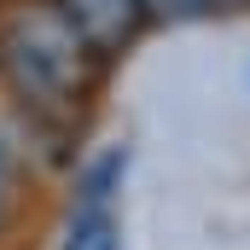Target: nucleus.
Segmentation results:
<instances>
[{
  "label": "nucleus",
  "instance_id": "obj_1",
  "mask_svg": "<svg viewBox=\"0 0 250 250\" xmlns=\"http://www.w3.org/2000/svg\"><path fill=\"white\" fill-rule=\"evenodd\" d=\"M93 47L59 0H18L0 12V82L35 117H76L93 87Z\"/></svg>",
  "mask_w": 250,
  "mask_h": 250
},
{
  "label": "nucleus",
  "instance_id": "obj_2",
  "mask_svg": "<svg viewBox=\"0 0 250 250\" xmlns=\"http://www.w3.org/2000/svg\"><path fill=\"white\" fill-rule=\"evenodd\" d=\"M59 6H64V18L76 23V35L99 59L123 53L128 41L140 35V23H146V6L140 0H59Z\"/></svg>",
  "mask_w": 250,
  "mask_h": 250
},
{
  "label": "nucleus",
  "instance_id": "obj_3",
  "mask_svg": "<svg viewBox=\"0 0 250 250\" xmlns=\"http://www.w3.org/2000/svg\"><path fill=\"white\" fill-rule=\"evenodd\" d=\"M59 250H123V227L111 215V204H82L64 227V245Z\"/></svg>",
  "mask_w": 250,
  "mask_h": 250
},
{
  "label": "nucleus",
  "instance_id": "obj_4",
  "mask_svg": "<svg viewBox=\"0 0 250 250\" xmlns=\"http://www.w3.org/2000/svg\"><path fill=\"white\" fill-rule=\"evenodd\" d=\"M12 175H18V146H12V134L0 128V221H6V209H12Z\"/></svg>",
  "mask_w": 250,
  "mask_h": 250
},
{
  "label": "nucleus",
  "instance_id": "obj_5",
  "mask_svg": "<svg viewBox=\"0 0 250 250\" xmlns=\"http://www.w3.org/2000/svg\"><path fill=\"white\" fill-rule=\"evenodd\" d=\"M140 6H146L151 18H175V23H181V18H198V12H204V0H140Z\"/></svg>",
  "mask_w": 250,
  "mask_h": 250
},
{
  "label": "nucleus",
  "instance_id": "obj_6",
  "mask_svg": "<svg viewBox=\"0 0 250 250\" xmlns=\"http://www.w3.org/2000/svg\"><path fill=\"white\" fill-rule=\"evenodd\" d=\"M204 12H250V0H204Z\"/></svg>",
  "mask_w": 250,
  "mask_h": 250
}]
</instances>
